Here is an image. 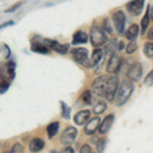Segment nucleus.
<instances>
[{"label": "nucleus", "instance_id": "aec40b11", "mask_svg": "<svg viewBox=\"0 0 153 153\" xmlns=\"http://www.w3.org/2000/svg\"><path fill=\"white\" fill-rule=\"evenodd\" d=\"M115 50H117V41L113 40V41H110L109 43L105 46L104 53H105L106 56H109V57H111L112 55H114Z\"/></svg>", "mask_w": 153, "mask_h": 153}, {"label": "nucleus", "instance_id": "ea45409f", "mask_svg": "<svg viewBox=\"0 0 153 153\" xmlns=\"http://www.w3.org/2000/svg\"><path fill=\"white\" fill-rule=\"evenodd\" d=\"M150 10H151V19H153V6H152V8L150 9Z\"/></svg>", "mask_w": 153, "mask_h": 153}, {"label": "nucleus", "instance_id": "f3484780", "mask_svg": "<svg viewBox=\"0 0 153 153\" xmlns=\"http://www.w3.org/2000/svg\"><path fill=\"white\" fill-rule=\"evenodd\" d=\"M31 49L34 52L41 53V54H47L49 52V48L44 44V42L33 41L31 44Z\"/></svg>", "mask_w": 153, "mask_h": 153}, {"label": "nucleus", "instance_id": "7c9ffc66", "mask_svg": "<svg viewBox=\"0 0 153 153\" xmlns=\"http://www.w3.org/2000/svg\"><path fill=\"white\" fill-rule=\"evenodd\" d=\"M103 30L105 31V33H108V34L113 33L112 26H111V23H110L109 19H105L104 22H103Z\"/></svg>", "mask_w": 153, "mask_h": 153}, {"label": "nucleus", "instance_id": "1a4fd4ad", "mask_svg": "<svg viewBox=\"0 0 153 153\" xmlns=\"http://www.w3.org/2000/svg\"><path fill=\"white\" fill-rule=\"evenodd\" d=\"M71 55L76 62L81 65H86L88 61V50L85 48H74L71 49Z\"/></svg>", "mask_w": 153, "mask_h": 153}, {"label": "nucleus", "instance_id": "c756f323", "mask_svg": "<svg viewBox=\"0 0 153 153\" xmlns=\"http://www.w3.org/2000/svg\"><path fill=\"white\" fill-rule=\"evenodd\" d=\"M137 48H138L137 42H136L135 40H133V41H131L129 44H128L127 50H126V51H127L128 54H133L136 50H137Z\"/></svg>", "mask_w": 153, "mask_h": 153}, {"label": "nucleus", "instance_id": "bb28decb", "mask_svg": "<svg viewBox=\"0 0 153 153\" xmlns=\"http://www.w3.org/2000/svg\"><path fill=\"white\" fill-rule=\"evenodd\" d=\"M144 54L149 58L153 57V43L152 42H149V43H146L144 46Z\"/></svg>", "mask_w": 153, "mask_h": 153}, {"label": "nucleus", "instance_id": "58836bf2", "mask_svg": "<svg viewBox=\"0 0 153 153\" xmlns=\"http://www.w3.org/2000/svg\"><path fill=\"white\" fill-rule=\"evenodd\" d=\"M124 47H125V44H124V42L123 41H120V43H118V47H117V49L118 50H123V49H124Z\"/></svg>", "mask_w": 153, "mask_h": 153}, {"label": "nucleus", "instance_id": "a211bd4d", "mask_svg": "<svg viewBox=\"0 0 153 153\" xmlns=\"http://www.w3.org/2000/svg\"><path fill=\"white\" fill-rule=\"evenodd\" d=\"M87 41H88V35L85 32H82V31H78L76 33H75V35L73 37L74 45L81 44V43H86Z\"/></svg>", "mask_w": 153, "mask_h": 153}, {"label": "nucleus", "instance_id": "f257e3e1", "mask_svg": "<svg viewBox=\"0 0 153 153\" xmlns=\"http://www.w3.org/2000/svg\"><path fill=\"white\" fill-rule=\"evenodd\" d=\"M133 91H134V85L130 80H124L120 84V88L117 90V95L115 98V104L117 106L124 105L130 96L132 95Z\"/></svg>", "mask_w": 153, "mask_h": 153}, {"label": "nucleus", "instance_id": "b1692460", "mask_svg": "<svg viewBox=\"0 0 153 153\" xmlns=\"http://www.w3.org/2000/svg\"><path fill=\"white\" fill-rule=\"evenodd\" d=\"M149 6H148L147 10H146V13H145L144 18L142 19L141 21V33L144 35L145 32H146V30L148 28V25H149Z\"/></svg>", "mask_w": 153, "mask_h": 153}, {"label": "nucleus", "instance_id": "4c0bfd02", "mask_svg": "<svg viewBox=\"0 0 153 153\" xmlns=\"http://www.w3.org/2000/svg\"><path fill=\"white\" fill-rule=\"evenodd\" d=\"M11 25H13V22L9 21V22H7V23L2 24L1 26H0V29H2V28H5V27H8V26H11Z\"/></svg>", "mask_w": 153, "mask_h": 153}, {"label": "nucleus", "instance_id": "423d86ee", "mask_svg": "<svg viewBox=\"0 0 153 153\" xmlns=\"http://www.w3.org/2000/svg\"><path fill=\"white\" fill-rule=\"evenodd\" d=\"M78 135V131L74 127H68L63 131L62 135L60 137V142L63 145H71L76 140V137Z\"/></svg>", "mask_w": 153, "mask_h": 153}, {"label": "nucleus", "instance_id": "39448f33", "mask_svg": "<svg viewBox=\"0 0 153 153\" xmlns=\"http://www.w3.org/2000/svg\"><path fill=\"white\" fill-rule=\"evenodd\" d=\"M107 76H100L98 78H96L93 81L92 88L93 91L95 92V94L101 96V97H104V92H105V87L106 83H107Z\"/></svg>", "mask_w": 153, "mask_h": 153}, {"label": "nucleus", "instance_id": "4be33fe9", "mask_svg": "<svg viewBox=\"0 0 153 153\" xmlns=\"http://www.w3.org/2000/svg\"><path fill=\"white\" fill-rule=\"evenodd\" d=\"M106 109V103L103 100H98L93 106V112L95 114H100Z\"/></svg>", "mask_w": 153, "mask_h": 153}, {"label": "nucleus", "instance_id": "9d476101", "mask_svg": "<svg viewBox=\"0 0 153 153\" xmlns=\"http://www.w3.org/2000/svg\"><path fill=\"white\" fill-rule=\"evenodd\" d=\"M120 65H122V58L120 57L117 54L112 55L111 57L109 58L107 63V66H106V71L109 74H115L120 71Z\"/></svg>", "mask_w": 153, "mask_h": 153}, {"label": "nucleus", "instance_id": "5701e85b", "mask_svg": "<svg viewBox=\"0 0 153 153\" xmlns=\"http://www.w3.org/2000/svg\"><path fill=\"white\" fill-rule=\"evenodd\" d=\"M16 63L13 61H9L6 65V73H7V76H8L9 81L13 80L14 76H16Z\"/></svg>", "mask_w": 153, "mask_h": 153}, {"label": "nucleus", "instance_id": "a878e982", "mask_svg": "<svg viewBox=\"0 0 153 153\" xmlns=\"http://www.w3.org/2000/svg\"><path fill=\"white\" fill-rule=\"evenodd\" d=\"M8 87H9L8 81H6V79L3 76H0V94H3L4 92H6Z\"/></svg>", "mask_w": 153, "mask_h": 153}, {"label": "nucleus", "instance_id": "20e7f679", "mask_svg": "<svg viewBox=\"0 0 153 153\" xmlns=\"http://www.w3.org/2000/svg\"><path fill=\"white\" fill-rule=\"evenodd\" d=\"M112 21L114 25L115 29L118 35H123L125 32V26H126V16L124 11L117 10L112 14Z\"/></svg>", "mask_w": 153, "mask_h": 153}, {"label": "nucleus", "instance_id": "f704fd0d", "mask_svg": "<svg viewBox=\"0 0 153 153\" xmlns=\"http://www.w3.org/2000/svg\"><path fill=\"white\" fill-rule=\"evenodd\" d=\"M80 153H92V150H91V148L89 145H84V146L81 148V151Z\"/></svg>", "mask_w": 153, "mask_h": 153}, {"label": "nucleus", "instance_id": "dca6fc26", "mask_svg": "<svg viewBox=\"0 0 153 153\" xmlns=\"http://www.w3.org/2000/svg\"><path fill=\"white\" fill-rule=\"evenodd\" d=\"M44 145H45V143H44V141L42 139H40V138H34V139H32L31 142H30L29 149L31 152L36 153V152L41 151L44 148Z\"/></svg>", "mask_w": 153, "mask_h": 153}, {"label": "nucleus", "instance_id": "6ab92c4d", "mask_svg": "<svg viewBox=\"0 0 153 153\" xmlns=\"http://www.w3.org/2000/svg\"><path fill=\"white\" fill-rule=\"evenodd\" d=\"M138 33H139V26L134 24L127 30V32H126V37H127L129 40L133 41V40H135V38L138 36Z\"/></svg>", "mask_w": 153, "mask_h": 153}, {"label": "nucleus", "instance_id": "72a5a7b5", "mask_svg": "<svg viewBox=\"0 0 153 153\" xmlns=\"http://www.w3.org/2000/svg\"><path fill=\"white\" fill-rule=\"evenodd\" d=\"M23 4V2H18V3H16L13 6H11L9 9H7V10H5V12H13V11H16V8H19V6Z\"/></svg>", "mask_w": 153, "mask_h": 153}, {"label": "nucleus", "instance_id": "473e14b6", "mask_svg": "<svg viewBox=\"0 0 153 153\" xmlns=\"http://www.w3.org/2000/svg\"><path fill=\"white\" fill-rule=\"evenodd\" d=\"M144 84L146 86H153V70L146 76L145 81H144Z\"/></svg>", "mask_w": 153, "mask_h": 153}, {"label": "nucleus", "instance_id": "2eb2a0df", "mask_svg": "<svg viewBox=\"0 0 153 153\" xmlns=\"http://www.w3.org/2000/svg\"><path fill=\"white\" fill-rule=\"evenodd\" d=\"M89 117H90V111H89V110H87V109L81 110V111H79L75 115L74 122H75L78 126H82L88 122Z\"/></svg>", "mask_w": 153, "mask_h": 153}, {"label": "nucleus", "instance_id": "f8f14e48", "mask_svg": "<svg viewBox=\"0 0 153 153\" xmlns=\"http://www.w3.org/2000/svg\"><path fill=\"white\" fill-rule=\"evenodd\" d=\"M144 7V1L143 0H138V1H132L127 4V8L130 13L133 16H139L143 10Z\"/></svg>", "mask_w": 153, "mask_h": 153}, {"label": "nucleus", "instance_id": "9b49d317", "mask_svg": "<svg viewBox=\"0 0 153 153\" xmlns=\"http://www.w3.org/2000/svg\"><path fill=\"white\" fill-rule=\"evenodd\" d=\"M103 54H104V51L100 48H96L92 53V56L91 58L88 59V61L86 62L85 66L86 68H94L100 62V60L103 58Z\"/></svg>", "mask_w": 153, "mask_h": 153}, {"label": "nucleus", "instance_id": "412c9836", "mask_svg": "<svg viewBox=\"0 0 153 153\" xmlns=\"http://www.w3.org/2000/svg\"><path fill=\"white\" fill-rule=\"evenodd\" d=\"M58 129H59V124L57 122L49 124L47 126V129H46V131H47V134H48V137L50 138V139L51 138H53L54 136L57 134Z\"/></svg>", "mask_w": 153, "mask_h": 153}, {"label": "nucleus", "instance_id": "7ed1b4c3", "mask_svg": "<svg viewBox=\"0 0 153 153\" xmlns=\"http://www.w3.org/2000/svg\"><path fill=\"white\" fill-rule=\"evenodd\" d=\"M118 90V78L117 76L112 75L107 78V83H106L104 98L108 101H112L114 99V96Z\"/></svg>", "mask_w": 153, "mask_h": 153}, {"label": "nucleus", "instance_id": "6e6552de", "mask_svg": "<svg viewBox=\"0 0 153 153\" xmlns=\"http://www.w3.org/2000/svg\"><path fill=\"white\" fill-rule=\"evenodd\" d=\"M44 44L47 46L48 48H51L52 50H54L55 52L60 53V54H65L68 52V48H70V45L68 44H60L57 41H54V40H50V39H44Z\"/></svg>", "mask_w": 153, "mask_h": 153}, {"label": "nucleus", "instance_id": "ddd939ff", "mask_svg": "<svg viewBox=\"0 0 153 153\" xmlns=\"http://www.w3.org/2000/svg\"><path fill=\"white\" fill-rule=\"evenodd\" d=\"M100 126V118L98 117H93L92 120H90L87 123V125L85 126V133L87 135H93L95 134L96 130L99 128Z\"/></svg>", "mask_w": 153, "mask_h": 153}, {"label": "nucleus", "instance_id": "0eeeda50", "mask_svg": "<svg viewBox=\"0 0 153 153\" xmlns=\"http://www.w3.org/2000/svg\"><path fill=\"white\" fill-rule=\"evenodd\" d=\"M143 74V68L141 63H134L128 68L127 76L131 82H138L141 79Z\"/></svg>", "mask_w": 153, "mask_h": 153}, {"label": "nucleus", "instance_id": "2f4dec72", "mask_svg": "<svg viewBox=\"0 0 153 153\" xmlns=\"http://www.w3.org/2000/svg\"><path fill=\"white\" fill-rule=\"evenodd\" d=\"M4 153H24V147L19 143H16L11 147V149L9 151H6Z\"/></svg>", "mask_w": 153, "mask_h": 153}, {"label": "nucleus", "instance_id": "c9c22d12", "mask_svg": "<svg viewBox=\"0 0 153 153\" xmlns=\"http://www.w3.org/2000/svg\"><path fill=\"white\" fill-rule=\"evenodd\" d=\"M61 153H75V150H74L71 147H66L61 151Z\"/></svg>", "mask_w": 153, "mask_h": 153}, {"label": "nucleus", "instance_id": "e433bc0d", "mask_svg": "<svg viewBox=\"0 0 153 153\" xmlns=\"http://www.w3.org/2000/svg\"><path fill=\"white\" fill-rule=\"evenodd\" d=\"M147 38L149 39V40H151L153 41V28H151L148 31V33H147Z\"/></svg>", "mask_w": 153, "mask_h": 153}, {"label": "nucleus", "instance_id": "393cba45", "mask_svg": "<svg viewBox=\"0 0 153 153\" xmlns=\"http://www.w3.org/2000/svg\"><path fill=\"white\" fill-rule=\"evenodd\" d=\"M60 104H61V110H62V117L65 118V120H70L71 108L68 107V106L66 105L65 102H62V101L60 102Z\"/></svg>", "mask_w": 153, "mask_h": 153}, {"label": "nucleus", "instance_id": "cd10ccee", "mask_svg": "<svg viewBox=\"0 0 153 153\" xmlns=\"http://www.w3.org/2000/svg\"><path fill=\"white\" fill-rule=\"evenodd\" d=\"M81 99H82L86 104H91V102H92V95H91L90 91L89 90L84 91L82 96H81Z\"/></svg>", "mask_w": 153, "mask_h": 153}, {"label": "nucleus", "instance_id": "c85d7f7f", "mask_svg": "<svg viewBox=\"0 0 153 153\" xmlns=\"http://www.w3.org/2000/svg\"><path fill=\"white\" fill-rule=\"evenodd\" d=\"M106 146V139L102 138V139H99L97 141V144H96V149H97L98 153H103L104 151V148Z\"/></svg>", "mask_w": 153, "mask_h": 153}, {"label": "nucleus", "instance_id": "f03ea898", "mask_svg": "<svg viewBox=\"0 0 153 153\" xmlns=\"http://www.w3.org/2000/svg\"><path fill=\"white\" fill-rule=\"evenodd\" d=\"M90 40L93 46L100 47L108 41V38L104 30L101 29L100 27L94 26L91 28L90 31Z\"/></svg>", "mask_w": 153, "mask_h": 153}, {"label": "nucleus", "instance_id": "4468645a", "mask_svg": "<svg viewBox=\"0 0 153 153\" xmlns=\"http://www.w3.org/2000/svg\"><path fill=\"white\" fill-rule=\"evenodd\" d=\"M114 120V115L113 114H108L106 115L104 120H102V123L99 126V133L100 134H106L108 131L110 130L111 126Z\"/></svg>", "mask_w": 153, "mask_h": 153}, {"label": "nucleus", "instance_id": "a19ab883", "mask_svg": "<svg viewBox=\"0 0 153 153\" xmlns=\"http://www.w3.org/2000/svg\"><path fill=\"white\" fill-rule=\"evenodd\" d=\"M50 153H58L57 151H55V150H52V151H51Z\"/></svg>", "mask_w": 153, "mask_h": 153}]
</instances>
